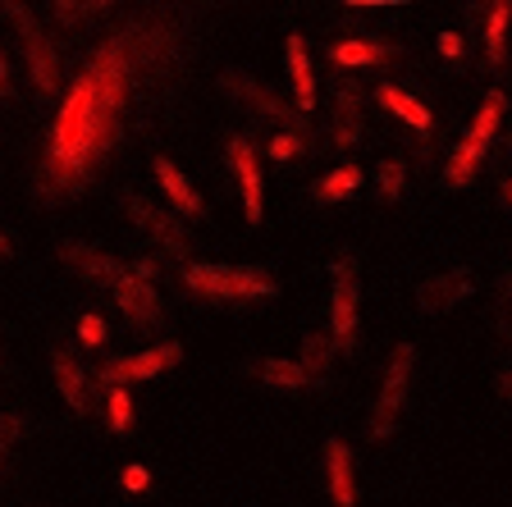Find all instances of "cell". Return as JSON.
I'll list each match as a JSON object with an SVG mask.
<instances>
[{
    "label": "cell",
    "mask_w": 512,
    "mask_h": 507,
    "mask_svg": "<svg viewBox=\"0 0 512 507\" xmlns=\"http://www.w3.org/2000/svg\"><path fill=\"white\" fill-rule=\"evenodd\" d=\"M183 284L192 293L215 297V302H252V297H275V279L256 265H188Z\"/></svg>",
    "instance_id": "6da1fadb"
},
{
    "label": "cell",
    "mask_w": 512,
    "mask_h": 507,
    "mask_svg": "<svg viewBox=\"0 0 512 507\" xmlns=\"http://www.w3.org/2000/svg\"><path fill=\"white\" fill-rule=\"evenodd\" d=\"M334 293H330V338L334 348H352L357 343V265L352 256L330 265Z\"/></svg>",
    "instance_id": "5b68a950"
},
{
    "label": "cell",
    "mask_w": 512,
    "mask_h": 507,
    "mask_svg": "<svg viewBox=\"0 0 512 507\" xmlns=\"http://www.w3.org/2000/svg\"><path fill=\"white\" fill-rule=\"evenodd\" d=\"M115 302H119V311H124L128 320L138 329H156L160 320H165V311H160V297H156V288L151 284H142L133 270L124 275V284L115 288Z\"/></svg>",
    "instance_id": "7c38bea8"
},
{
    "label": "cell",
    "mask_w": 512,
    "mask_h": 507,
    "mask_svg": "<svg viewBox=\"0 0 512 507\" xmlns=\"http://www.w3.org/2000/svg\"><path fill=\"white\" fill-rule=\"evenodd\" d=\"M467 297H471V279H467V270L430 275L426 284L416 288V302H421V311H430V316H439V311H453L458 302H467Z\"/></svg>",
    "instance_id": "4fadbf2b"
},
{
    "label": "cell",
    "mask_w": 512,
    "mask_h": 507,
    "mask_svg": "<svg viewBox=\"0 0 512 507\" xmlns=\"http://www.w3.org/2000/svg\"><path fill=\"white\" fill-rule=\"evenodd\" d=\"M55 384H60V398L74 407V412H87L92 402V389H87V375L69 352H55Z\"/></svg>",
    "instance_id": "ac0fdd59"
},
{
    "label": "cell",
    "mask_w": 512,
    "mask_h": 507,
    "mask_svg": "<svg viewBox=\"0 0 512 507\" xmlns=\"http://www.w3.org/2000/svg\"><path fill=\"white\" fill-rule=\"evenodd\" d=\"M23 430H28V425H23V416H0V444H5V448H10Z\"/></svg>",
    "instance_id": "1f68e13d"
},
{
    "label": "cell",
    "mask_w": 512,
    "mask_h": 507,
    "mask_svg": "<svg viewBox=\"0 0 512 507\" xmlns=\"http://www.w3.org/2000/svg\"><path fill=\"white\" fill-rule=\"evenodd\" d=\"M302 370H307V380H320V375H330L334 366V338L330 334H307L302 338Z\"/></svg>",
    "instance_id": "7402d4cb"
},
{
    "label": "cell",
    "mask_w": 512,
    "mask_h": 507,
    "mask_svg": "<svg viewBox=\"0 0 512 507\" xmlns=\"http://www.w3.org/2000/svg\"><path fill=\"white\" fill-rule=\"evenodd\" d=\"M119 480H124V489H128V494H142V489L151 485V471H147V466H138V462H133V466H124V476H119Z\"/></svg>",
    "instance_id": "f546056e"
},
{
    "label": "cell",
    "mask_w": 512,
    "mask_h": 507,
    "mask_svg": "<svg viewBox=\"0 0 512 507\" xmlns=\"http://www.w3.org/2000/svg\"><path fill=\"white\" fill-rule=\"evenodd\" d=\"M439 51H444L448 64H462V37L458 32H439Z\"/></svg>",
    "instance_id": "4dcf8cb0"
},
{
    "label": "cell",
    "mask_w": 512,
    "mask_h": 507,
    "mask_svg": "<svg viewBox=\"0 0 512 507\" xmlns=\"http://www.w3.org/2000/svg\"><path fill=\"white\" fill-rule=\"evenodd\" d=\"M5 14L19 23V37H23V46H28V69H32L37 92H55V83H60V55H55V46L46 42V32L37 28V19H32L23 5H5Z\"/></svg>",
    "instance_id": "52a82bcc"
},
{
    "label": "cell",
    "mask_w": 512,
    "mask_h": 507,
    "mask_svg": "<svg viewBox=\"0 0 512 507\" xmlns=\"http://www.w3.org/2000/svg\"><path fill=\"white\" fill-rule=\"evenodd\" d=\"M499 334L512 338V279L499 284Z\"/></svg>",
    "instance_id": "f1b7e54d"
},
{
    "label": "cell",
    "mask_w": 512,
    "mask_h": 507,
    "mask_svg": "<svg viewBox=\"0 0 512 507\" xmlns=\"http://www.w3.org/2000/svg\"><path fill=\"white\" fill-rule=\"evenodd\" d=\"M499 393H503V398H512V370H503V375H499Z\"/></svg>",
    "instance_id": "836d02e7"
},
{
    "label": "cell",
    "mask_w": 512,
    "mask_h": 507,
    "mask_svg": "<svg viewBox=\"0 0 512 507\" xmlns=\"http://www.w3.org/2000/svg\"><path fill=\"white\" fill-rule=\"evenodd\" d=\"M288 78H293V101H298V115H307L316 106V74H311V55L307 42L298 32L288 37Z\"/></svg>",
    "instance_id": "9a60e30c"
},
{
    "label": "cell",
    "mask_w": 512,
    "mask_h": 507,
    "mask_svg": "<svg viewBox=\"0 0 512 507\" xmlns=\"http://www.w3.org/2000/svg\"><path fill=\"white\" fill-rule=\"evenodd\" d=\"M302 151H307L302 133H275V138H270V156L275 160H293V156H302Z\"/></svg>",
    "instance_id": "4316f807"
},
{
    "label": "cell",
    "mask_w": 512,
    "mask_h": 507,
    "mask_svg": "<svg viewBox=\"0 0 512 507\" xmlns=\"http://www.w3.org/2000/svg\"><path fill=\"white\" fill-rule=\"evenodd\" d=\"M412 361L416 348H398L389 357V370H384V384H380V398H375V412H371V439H389L398 425V412L407 402V380H412Z\"/></svg>",
    "instance_id": "3957f363"
},
{
    "label": "cell",
    "mask_w": 512,
    "mask_h": 507,
    "mask_svg": "<svg viewBox=\"0 0 512 507\" xmlns=\"http://www.w3.org/2000/svg\"><path fill=\"white\" fill-rule=\"evenodd\" d=\"M87 14H106V5H101V0H92V5H69V0H60V5H55V19H60L64 28L87 23Z\"/></svg>",
    "instance_id": "484cf974"
},
{
    "label": "cell",
    "mask_w": 512,
    "mask_h": 507,
    "mask_svg": "<svg viewBox=\"0 0 512 507\" xmlns=\"http://www.w3.org/2000/svg\"><path fill=\"white\" fill-rule=\"evenodd\" d=\"M106 421L115 434H128L133 430V398H128V389H110L106 398Z\"/></svg>",
    "instance_id": "cb8c5ba5"
},
{
    "label": "cell",
    "mask_w": 512,
    "mask_h": 507,
    "mask_svg": "<svg viewBox=\"0 0 512 507\" xmlns=\"http://www.w3.org/2000/svg\"><path fill=\"white\" fill-rule=\"evenodd\" d=\"M14 92V83H10V60L0 55V96H10Z\"/></svg>",
    "instance_id": "d6a6232c"
},
{
    "label": "cell",
    "mask_w": 512,
    "mask_h": 507,
    "mask_svg": "<svg viewBox=\"0 0 512 507\" xmlns=\"http://www.w3.org/2000/svg\"><path fill=\"white\" fill-rule=\"evenodd\" d=\"M330 60L339 64V69H375V64L398 60V51H394V46H384V42L348 37V42H334V46H330Z\"/></svg>",
    "instance_id": "5bb4252c"
},
{
    "label": "cell",
    "mask_w": 512,
    "mask_h": 507,
    "mask_svg": "<svg viewBox=\"0 0 512 507\" xmlns=\"http://www.w3.org/2000/svg\"><path fill=\"white\" fill-rule=\"evenodd\" d=\"M334 106H339V115H334L330 142L343 147V151H352L357 142H362V83H357L352 74L334 78Z\"/></svg>",
    "instance_id": "30bf717a"
},
{
    "label": "cell",
    "mask_w": 512,
    "mask_h": 507,
    "mask_svg": "<svg viewBox=\"0 0 512 507\" xmlns=\"http://www.w3.org/2000/svg\"><path fill=\"white\" fill-rule=\"evenodd\" d=\"M156 179H160V188L170 192V201L179 206L183 215H188V220H197V215L206 211V201L197 197V188H192V183L179 174V165H174V160H165V156L156 160Z\"/></svg>",
    "instance_id": "2e32d148"
},
{
    "label": "cell",
    "mask_w": 512,
    "mask_h": 507,
    "mask_svg": "<svg viewBox=\"0 0 512 507\" xmlns=\"http://www.w3.org/2000/svg\"><path fill=\"white\" fill-rule=\"evenodd\" d=\"M119 201H124L128 220L138 224V229L147 233V238H156V243L165 247V252H170V256H179V261H183V256L192 252V238H188V233H183V224L174 220V215H165V211H160V206H151L147 197H138V192H124V197H119Z\"/></svg>",
    "instance_id": "8992f818"
},
{
    "label": "cell",
    "mask_w": 512,
    "mask_h": 507,
    "mask_svg": "<svg viewBox=\"0 0 512 507\" xmlns=\"http://www.w3.org/2000/svg\"><path fill=\"white\" fill-rule=\"evenodd\" d=\"M362 188V169L357 165H339V169H330L325 179H316V201H343L348 192H357Z\"/></svg>",
    "instance_id": "603a6c76"
},
{
    "label": "cell",
    "mask_w": 512,
    "mask_h": 507,
    "mask_svg": "<svg viewBox=\"0 0 512 507\" xmlns=\"http://www.w3.org/2000/svg\"><path fill=\"white\" fill-rule=\"evenodd\" d=\"M375 183H380V197H384V201L403 197V183H407V165H403V160H384V165H380V174H375Z\"/></svg>",
    "instance_id": "d4e9b609"
},
{
    "label": "cell",
    "mask_w": 512,
    "mask_h": 507,
    "mask_svg": "<svg viewBox=\"0 0 512 507\" xmlns=\"http://www.w3.org/2000/svg\"><path fill=\"white\" fill-rule=\"evenodd\" d=\"M5 457H10V448H5V444H0V466H5Z\"/></svg>",
    "instance_id": "8d00e7d4"
},
{
    "label": "cell",
    "mask_w": 512,
    "mask_h": 507,
    "mask_svg": "<svg viewBox=\"0 0 512 507\" xmlns=\"http://www.w3.org/2000/svg\"><path fill=\"white\" fill-rule=\"evenodd\" d=\"M229 165H234L238 192H243L247 224H261V215H266V183H261V165H256L252 142H247V138H229Z\"/></svg>",
    "instance_id": "9c48e42d"
},
{
    "label": "cell",
    "mask_w": 512,
    "mask_h": 507,
    "mask_svg": "<svg viewBox=\"0 0 512 507\" xmlns=\"http://www.w3.org/2000/svg\"><path fill=\"white\" fill-rule=\"evenodd\" d=\"M78 338H83L87 348H101V343H106V320L96 316V311H87V316L78 320Z\"/></svg>",
    "instance_id": "83f0119b"
},
{
    "label": "cell",
    "mask_w": 512,
    "mask_h": 507,
    "mask_svg": "<svg viewBox=\"0 0 512 507\" xmlns=\"http://www.w3.org/2000/svg\"><path fill=\"white\" fill-rule=\"evenodd\" d=\"M220 87L234 101H243L247 110H256V115H266V119H275V124H284V133H307V119L298 115V110L288 106L284 96H275L266 83H256V78H247V74H238V69H229V74L220 78Z\"/></svg>",
    "instance_id": "277c9868"
},
{
    "label": "cell",
    "mask_w": 512,
    "mask_h": 507,
    "mask_svg": "<svg viewBox=\"0 0 512 507\" xmlns=\"http://www.w3.org/2000/svg\"><path fill=\"white\" fill-rule=\"evenodd\" d=\"M499 119H503V92H490L485 96V106L476 110V119H471V128L462 133L458 151H453V160H448L444 179L453 183V188H462V183L476 179V169L485 165V156H490V142L494 133H499Z\"/></svg>",
    "instance_id": "7a4b0ae2"
},
{
    "label": "cell",
    "mask_w": 512,
    "mask_h": 507,
    "mask_svg": "<svg viewBox=\"0 0 512 507\" xmlns=\"http://www.w3.org/2000/svg\"><path fill=\"white\" fill-rule=\"evenodd\" d=\"M503 197H508V201H512V179H503Z\"/></svg>",
    "instance_id": "d590c367"
},
{
    "label": "cell",
    "mask_w": 512,
    "mask_h": 507,
    "mask_svg": "<svg viewBox=\"0 0 512 507\" xmlns=\"http://www.w3.org/2000/svg\"><path fill=\"white\" fill-rule=\"evenodd\" d=\"M256 375H261V384H270V389H307V370L298 366V361H279V357H270V361H256Z\"/></svg>",
    "instance_id": "44dd1931"
},
{
    "label": "cell",
    "mask_w": 512,
    "mask_h": 507,
    "mask_svg": "<svg viewBox=\"0 0 512 507\" xmlns=\"http://www.w3.org/2000/svg\"><path fill=\"white\" fill-rule=\"evenodd\" d=\"M375 96H380V106L389 110V115H398L403 124H412L416 133H430V110L421 106L412 92H403V87H394V83H384V87H375Z\"/></svg>",
    "instance_id": "e0dca14e"
},
{
    "label": "cell",
    "mask_w": 512,
    "mask_h": 507,
    "mask_svg": "<svg viewBox=\"0 0 512 507\" xmlns=\"http://www.w3.org/2000/svg\"><path fill=\"white\" fill-rule=\"evenodd\" d=\"M0 256H10V238H0Z\"/></svg>",
    "instance_id": "e575fe53"
},
{
    "label": "cell",
    "mask_w": 512,
    "mask_h": 507,
    "mask_svg": "<svg viewBox=\"0 0 512 507\" xmlns=\"http://www.w3.org/2000/svg\"><path fill=\"white\" fill-rule=\"evenodd\" d=\"M179 357H183V348H174V343H160V348H147V352H133V357L106 361V366L96 370V380L124 389V384H133V380H151V375H160V370H170Z\"/></svg>",
    "instance_id": "ba28073f"
},
{
    "label": "cell",
    "mask_w": 512,
    "mask_h": 507,
    "mask_svg": "<svg viewBox=\"0 0 512 507\" xmlns=\"http://www.w3.org/2000/svg\"><path fill=\"white\" fill-rule=\"evenodd\" d=\"M325 471H330V494L339 507H352V457L339 439L325 444Z\"/></svg>",
    "instance_id": "ffe728a7"
},
{
    "label": "cell",
    "mask_w": 512,
    "mask_h": 507,
    "mask_svg": "<svg viewBox=\"0 0 512 507\" xmlns=\"http://www.w3.org/2000/svg\"><path fill=\"white\" fill-rule=\"evenodd\" d=\"M508 23H512L508 0H499V5L485 10V64H490V69H499L503 55H508Z\"/></svg>",
    "instance_id": "d6986e66"
},
{
    "label": "cell",
    "mask_w": 512,
    "mask_h": 507,
    "mask_svg": "<svg viewBox=\"0 0 512 507\" xmlns=\"http://www.w3.org/2000/svg\"><path fill=\"white\" fill-rule=\"evenodd\" d=\"M60 256L74 265L83 279H92V284L110 288V293H115V288L124 284V275H128V265H119L115 256L96 252V247H83V243H60Z\"/></svg>",
    "instance_id": "8fae6325"
}]
</instances>
